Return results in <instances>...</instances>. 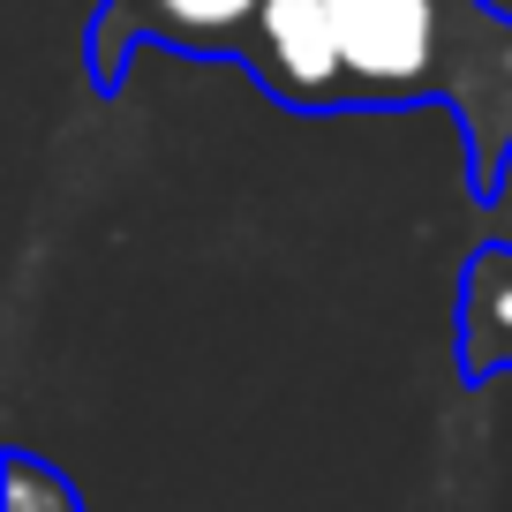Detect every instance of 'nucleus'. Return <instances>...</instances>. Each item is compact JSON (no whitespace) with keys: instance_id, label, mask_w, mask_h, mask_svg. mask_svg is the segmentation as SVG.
Here are the masks:
<instances>
[{"instance_id":"obj_3","label":"nucleus","mask_w":512,"mask_h":512,"mask_svg":"<svg viewBox=\"0 0 512 512\" xmlns=\"http://www.w3.org/2000/svg\"><path fill=\"white\" fill-rule=\"evenodd\" d=\"M460 377H512V241L475 249L460 272Z\"/></svg>"},{"instance_id":"obj_2","label":"nucleus","mask_w":512,"mask_h":512,"mask_svg":"<svg viewBox=\"0 0 512 512\" xmlns=\"http://www.w3.org/2000/svg\"><path fill=\"white\" fill-rule=\"evenodd\" d=\"M264 0H98L91 16V91H121L128 83V61L144 46H174V53H196V61H241Z\"/></svg>"},{"instance_id":"obj_1","label":"nucleus","mask_w":512,"mask_h":512,"mask_svg":"<svg viewBox=\"0 0 512 512\" xmlns=\"http://www.w3.org/2000/svg\"><path fill=\"white\" fill-rule=\"evenodd\" d=\"M241 68L294 113L445 106L460 121L467 196H505L512 16L490 0H264Z\"/></svg>"},{"instance_id":"obj_4","label":"nucleus","mask_w":512,"mask_h":512,"mask_svg":"<svg viewBox=\"0 0 512 512\" xmlns=\"http://www.w3.org/2000/svg\"><path fill=\"white\" fill-rule=\"evenodd\" d=\"M8 512H76V482L31 452H8Z\"/></svg>"}]
</instances>
